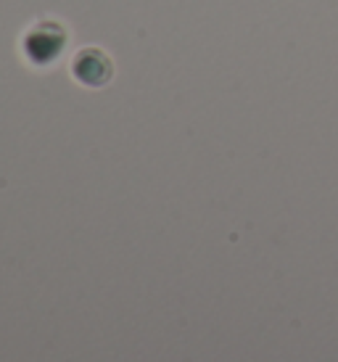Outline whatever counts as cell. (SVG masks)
I'll list each match as a JSON object with an SVG mask.
<instances>
[{
  "label": "cell",
  "mask_w": 338,
  "mask_h": 362,
  "mask_svg": "<svg viewBox=\"0 0 338 362\" xmlns=\"http://www.w3.org/2000/svg\"><path fill=\"white\" fill-rule=\"evenodd\" d=\"M71 74L82 82V85H106L111 77V61L109 56H103L95 48H88V51H80L71 61Z\"/></svg>",
  "instance_id": "cell-2"
},
{
  "label": "cell",
  "mask_w": 338,
  "mask_h": 362,
  "mask_svg": "<svg viewBox=\"0 0 338 362\" xmlns=\"http://www.w3.org/2000/svg\"><path fill=\"white\" fill-rule=\"evenodd\" d=\"M61 45H64V32L53 21H40L24 37V51L32 64H50L59 56Z\"/></svg>",
  "instance_id": "cell-1"
}]
</instances>
